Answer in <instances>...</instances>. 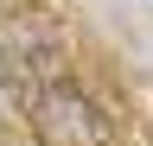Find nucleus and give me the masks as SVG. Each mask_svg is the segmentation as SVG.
<instances>
[{"label":"nucleus","mask_w":153,"mask_h":146,"mask_svg":"<svg viewBox=\"0 0 153 146\" xmlns=\"http://www.w3.org/2000/svg\"><path fill=\"white\" fill-rule=\"evenodd\" d=\"M26 108H32V121L45 127V140H57V146H102V121H96V108H89V95L76 83L32 89Z\"/></svg>","instance_id":"obj_1"}]
</instances>
